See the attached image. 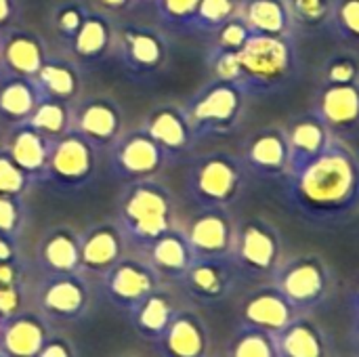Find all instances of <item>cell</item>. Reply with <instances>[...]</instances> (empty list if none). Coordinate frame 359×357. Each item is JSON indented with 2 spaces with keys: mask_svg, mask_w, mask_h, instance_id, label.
Here are the masks:
<instances>
[{
  "mask_svg": "<svg viewBox=\"0 0 359 357\" xmlns=\"http://www.w3.org/2000/svg\"><path fill=\"white\" fill-rule=\"evenodd\" d=\"M284 179L288 206L318 227L347 223L359 213V156L343 139L332 137L322 154Z\"/></svg>",
  "mask_w": 359,
  "mask_h": 357,
  "instance_id": "6da1fadb",
  "label": "cell"
},
{
  "mask_svg": "<svg viewBox=\"0 0 359 357\" xmlns=\"http://www.w3.org/2000/svg\"><path fill=\"white\" fill-rule=\"evenodd\" d=\"M238 84L246 95H267L288 84L299 72L292 36L252 34L238 50Z\"/></svg>",
  "mask_w": 359,
  "mask_h": 357,
  "instance_id": "7a4b0ae2",
  "label": "cell"
},
{
  "mask_svg": "<svg viewBox=\"0 0 359 357\" xmlns=\"http://www.w3.org/2000/svg\"><path fill=\"white\" fill-rule=\"evenodd\" d=\"M271 284L301 316H311L322 309L337 292L334 269L316 252L297 255L282 261L271 278Z\"/></svg>",
  "mask_w": 359,
  "mask_h": 357,
  "instance_id": "3957f363",
  "label": "cell"
},
{
  "mask_svg": "<svg viewBox=\"0 0 359 357\" xmlns=\"http://www.w3.org/2000/svg\"><path fill=\"white\" fill-rule=\"evenodd\" d=\"M231 261L246 280L273 278L282 263V236L265 219H248L236 229Z\"/></svg>",
  "mask_w": 359,
  "mask_h": 357,
  "instance_id": "277c9868",
  "label": "cell"
},
{
  "mask_svg": "<svg viewBox=\"0 0 359 357\" xmlns=\"http://www.w3.org/2000/svg\"><path fill=\"white\" fill-rule=\"evenodd\" d=\"M126 234L141 246H151L170 229V200L160 185H137L122 204Z\"/></svg>",
  "mask_w": 359,
  "mask_h": 357,
  "instance_id": "5b68a950",
  "label": "cell"
},
{
  "mask_svg": "<svg viewBox=\"0 0 359 357\" xmlns=\"http://www.w3.org/2000/svg\"><path fill=\"white\" fill-rule=\"evenodd\" d=\"M191 185L198 200L208 208H223L231 204L242 191L244 166L240 160L227 154H210L198 162Z\"/></svg>",
  "mask_w": 359,
  "mask_h": 357,
  "instance_id": "8992f818",
  "label": "cell"
},
{
  "mask_svg": "<svg viewBox=\"0 0 359 357\" xmlns=\"http://www.w3.org/2000/svg\"><path fill=\"white\" fill-rule=\"evenodd\" d=\"M38 311L53 324L78 322L90 309V286L78 274L50 276L36 295Z\"/></svg>",
  "mask_w": 359,
  "mask_h": 357,
  "instance_id": "52a82bcc",
  "label": "cell"
},
{
  "mask_svg": "<svg viewBox=\"0 0 359 357\" xmlns=\"http://www.w3.org/2000/svg\"><path fill=\"white\" fill-rule=\"evenodd\" d=\"M244 88L236 82L217 80L189 107V122L198 130H229L244 107Z\"/></svg>",
  "mask_w": 359,
  "mask_h": 357,
  "instance_id": "ba28073f",
  "label": "cell"
},
{
  "mask_svg": "<svg viewBox=\"0 0 359 357\" xmlns=\"http://www.w3.org/2000/svg\"><path fill=\"white\" fill-rule=\"evenodd\" d=\"M337 139H355L359 135V82L320 84L311 109Z\"/></svg>",
  "mask_w": 359,
  "mask_h": 357,
  "instance_id": "9c48e42d",
  "label": "cell"
},
{
  "mask_svg": "<svg viewBox=\"0 0 359 357\" xmlns=\"http://www.w3.org/2000/svg\"><path fill=\"white\" fill-rule=\"evenodd\" d=\"M158 271L141 261H118L103 276V290L111 305L130 314L141 301L158 290Z\"/></svg>",
  "mask_w": 359,
  "mask_h": 357,
  "instance_id": "30bf717a",
  "label": "cell"
},
{
  "mask_svg": "<svg viewBox=\"0 0 359 357\" xmlns=\"http://www.w3.org/2000/svg\"><path fill=\"white\" fill-rule=\"evenodd\" d=\"M240 274L231 261L227 259H196L189 269L181 276V284L185 292L202 305H215L225 301L236 284Z\"/></svg>",
  "mask_w": 359,
  "mask_h": 357,
  "instance_id": "8fae6325",
  "label": "cell"
},
{
  "mask_svg": "<svg viewBox=\"0 0 359 357\" xmlns=\"http://www.w3.org/2000/svg\"><path fill=\"white\" fill-rule=\"evenodd\" d=\"M297 316L301 314H297V309L286 301V297L273 284L248 292L238 309L240 326L259 328L271 335L286 328Z\"/></svg>",
  "mask_w": 359,
  "mask_h": 357,
  "instance_id": "7c38bea8",
  "label": "cell"
},
{
  "mask_svg": "<svg viewBox=\"0 0 359 357\" xmlns=\"http://www.w3.org/2000/svg\"><path fill=\"white\" fill-rule=\"evenodd\" d=\"M154 345L160 357H208L210 332L198 314L177 309L164 335Z\"/></svg>",
  "mask_w": 359,
  "mask_h": 357,
  "instance_id": "4fadbf2b",
  "label": "cell"
},
{
  "mask_svg": "<svg viewBox=\"0 0 359 357\" xmlns=\"http://www.w3.org/2000/svg\"><path fill=\"white\" fill-rule=\"evenodd\" d=\"M185 238L196 259H227L233 250L236 227L223 208H208L191 221Z\"/></svg>",
  "mask_w": 359,
  "mask_h": 357,
  "instance_id": "5bb4252c",
  "label": "cell"
},
{
  "mask_svg": "<svg viewBox=\"0 0 359 357\" xmlns=\"http://www.w3.org/2000/svg\"><path fill=\"white\" fill-rule=\"evenodd\" d=\"M53 337V322L40 311H21L0 328V356L36 357Z\"/></svg>",
  "mask_w": 359,
  "mask_h": 357,
  "instance_id": "9a60e30c",
  "label": "cell"
},
{
  "mask_svg": "<svg viewBox=\"0 0 359 357\" xmlns=\"http://www.w3.org/2000/svg\"><path fill=\"white\" fill-rule=\"evenodd\" d=\"M278 357H334V341L311 316H297L273 335Z\"/></svg>",
  "mask_w": 359,
  "mask_h": 357,
  "instance_id": "2e32d148",
  "label": "cell"
},
{
  "mask_svg": "<svg viewBox=\"0 0 359 357\" xmlns=\"http://www.w3.org/2000/svg\"><path fill=\"white\" fill-rule=\"evenodd\" d=\"M48 175L63 185H80L93 173V147L84 135L59 137L48 151Z\"/></svg>",
  "mask_w": 359,
  "mask_h": 357,
  "instance_id": "e0dca14e",
  "label": "cell"
},
{
  "mask_svg": "<svg viewBox=\"0 0 359 357\" xmlns=\"http://www.w3.org/2000/svg\"><path fill=\"white\" fill-rule=\"evenodd\" d=\"M290 151L282 128H265L246 147V166L263 179H282L288 173Z\"/></svg>",
  "mask_w": 359,
  "mask_h": 357,
  "instance_id": "ac0fdd59",
  "label": "cell"
},
{
  "mask_svg": "<svg viewBox=\"0 0 359 357\" xmlns=\"http://www.w3.org/2000/svg\"><path fill=\"white\" fill-rule=\"evenodd\" d=\"M284 133H286L288 151H290L288 170H294V168L307 164L318 154H322L326 149V145L332 141L330 130L324 126V122L313 112L299 116Z\"/></svg>",
  "mask_w": 359,
  "mask_h": 357,
  "instance_id": "d6986e66",
  "label": "cell"
},
{
  "mask_svg": "<svg viewBox=\"0 0 359 357\" xmlns=\"http://www.w3.org/2000/svg\"><path fill=\"white\" fill-rule=\"evenodd\" d=\"M122 236L118 229L103 225L93 229L80 242V269L90 276H105L122 259Z\"/></svg>",
  "mask_w": 359,
  "mask_h": 357,
  "instance_id": "ffe728a7",
  "label": "cell"
},
{
  "mask_svg": "<svg viewBox=\"0 0 359 357\" xmlns=\"http://www.w3.org/2000/svg\"><path fill=\"white\" fill-rule=\"evenodd\" d=\"M164 149L147 135V133H133L124 137L114 154L118 170L130 177H143L156 173L162 164Z\"/></svg>",
  "mask_w": 359,
  "mask_h": 357,
  "instance_id": "44dd1931",
  "label": "cell"
},
{
  "mask_svg": "<svg viewBox=\"0 0 359 357\" xmlns=\"http://www.w3.org/2000/svg\"><path fill=\"white\" fill-rule=\"evenodd\" d=\"M0 57L15 76L23 78H36L46 63L42 42L27 32H11L0 42Z\"/></svg>",
  "mask_w": 359,
  "mask_h": 357,
  "instance_id": "7402d4cb",
  "label": "cell"
},
{
  "mask_svg": "<svg viewBox=\"0 0 359 357\" xmlns=\"http://www.w3.org/2000/svg\"><path fill=\"white\" fill-rule=\"evenodd\" d=\"M240 15L252 34L292 36L294 32L286 0H242Z\"/></svg>",
  "mask_w": 359,
  "mask_h": 357,
  "instance_id": "603a6c76",
  "label": "cell"
},
{
  "mask_svg": "<svg viewBox=\"0 0 359 357\" xmlns=\"http://www.w3.org/2000/svg\"><path fill=\"white\" fill-rule=\"evenodd\" d=\"M149 265L158 271V276H168L175 280H181V276L196 261L187 238L172 229H168L149 246Z\"/></svg>",
  "mask_w": 359,
  "mask_h": 357,
  "instance_id": "cb8c5ba5",
  "label": "cell"
},
{
  "mask_svg": "<svg viewBox=\"0 0 359 357\" xmlns=\"http://www.w3.org/2000/svg\"><path fill=\"white\" fill-rule=\"evenodd\" d=\"M175 314H177L175 303L166 295H162V292L156 290L145 301H141L128 314V318H130V324H133L135 332L141 339L156 343L164 335V330L170 324V320H172Z\"/></svg>",
  "mask_w": 359,
  "mask_h": 357,
  "instance_id": "d4e9b609",
  "label": "cell"
},
{
  "mask_svg": "<svg viewBox=\"0 0 359 357\" xmlns=\"http://www.w3.org/2000/svg\"><path fill=\"white\" fill-rule=\"evenodd\" d=\"M194 126L185 114L175 107H160L147 124V135L164 151H183L191 143Z\"/></svg>",
  "mask_w": 359,
  "mask_h": 357,
  "instance_id": "484cf974",
  "label": "cell"
},
{
  "mask_svg": "<svg viewBox=\"0 0 359 357\" xmlns=\"http://www.w3.org/2000/svg\"><path fill=\"white\" fill-rule=\"evenodd\" d=\"M48 151H50V145L46 143V137L27 124L15 130L6 154L25 175H36V173L46 170Z\"/></svg>",
  "mask_w": 359,
  "mask_h": 357,
  "instance_id": "4316f807",
  "label": "cell"
},
{
  "mask_svg": "<svg viewBox=\"0 0 359 357\" xmlns=\"http://www.w3.org/2000/svg\"><path fill=\"white\" fill-rule=\"evenodd\" d=\"M42 267L50 276L80 271V242L69 231H53L40 246Z\"/></svg>",
  "mask_w": 359,
  "mask_h": 357,
  "instance_id": "83f0119b",
  "label": "cell"
},
{
  "mask_svg": "<svg viewBox=\"0 0 359 357\" xmlns=\"http://www.w3.org/2000/svg\"><path fill=\"white\" fill-rule=\"evenodd\" d=\"M42 99L34 78L17 76L0 88V114L11 122L27 120Z\"/></svg>",
  "mask_w": 359,
  "mask_h": 357,
  "instance_id": "f1b7e54d",
  "label": "cell"
},
{
  "mask_svg": "<svg viewBox=\"0 0 359 357\" xmlns=\"http://www.w3.org/2000/svg\"><path fill=\"white\" fill-rule=\"evenodd\" d=\"M120 130L118 107L105 99L90 101L80 114V133L88 141H111Z\"/></svg>",
  "mask_w": 359,
  "mask_h": 357,
  "instance_id": "f546056e",
  "label": "cell"
},
{
  "mask_svg": "<svg viewBox=\"0 0 359 357\" xmlns=\"http://www.w3.org/2000/svg\"><path fill=\"white\" fill-rule=\"evenodd\" d=\"M164 48L160 40L145 29L124 32V57L137 69H154L162 61Z\"/></svg>",
  "mask_w": 359,
  "mask_h": 357,
  "instance_id": "4dcf8cb0",
  "label": "cell"
},
{
  "mask_svg": "<svg viewBox=\"0 0 359 357\" xmlns=\"http://www.w3.org/2000/svg\"><path fill=\"white\" fill-rule=\"evenodd\" d=\"M294 29L305 34L328 32L334 0H286Z\"/></svg>",
  "mask_w": 359,
  "mask_h": 357,
  "instance_id": "1f68e13d",
  "label": "cell"
},
{
  "mask_svg": "<svg viewBox=\"0 0 359 357\" xmlns=\"http://www.w3.org/2000/svg\"><path fill=\"white\" fill-rule=\"evenodd\" d=\"M227 357H278L276 337L259 328L238 326L227 345Z\"/></svg>",
  "mask_w": 359,
  "mask_h": 357,
  "instance_id": "d6a6232c",
  "label": "cell"
},
{
  "mask_svg": "<svg viewBox=\"0 0 359 357\" xmlns=\"http://www.w3.org/2000/svg\"><path fill=\"white\" fill-rule=\"evenodd\" d=\"M74 50L80 57L95 59L99 57L109 44V25L99 15H88L82 19L78 32L74 34Z\"/></svg>",
  "mask_w": 359,
  "mask_h": 357,
  "instance_id": "836d02e7",
  "label": "cell"
},
{
  "mask_svg": "<svg viewBox=\"0 0 359 357\" xmlns=\"http://www.w3.org/2000/svg\"><path fill=\"white\" fill-rule=\"evenodd\" d=\"M34 82H36L38 90L42 93V97L65 101L67 97H72L76 93V76L67 65L44 63L42 69L38 72V76L34 78Z\"/></svg>",
  "mask_w": 359,
  "mask_h": 357,
  "instance_id": "e575fe53",
  "label": "cell"
},
{
  "mask_svg": "<svg viewBox=\"0 0 359 357\" xmlns=\"http://www.w3.org/2000/svg\"><path fill=\"white\" fill-rule=\"evenodd\" d=\"M29 126L36 128L38 133H42L46 139L59 137L67 126V109H65L63 101L44 97L36 105L34 114L29 116Z\"/></svg>",
  "mask_w": 359,
  "mask_h": 357,
  "instance_id": "d590c367",
  "label": "cell"
},
{
  "mask_svg": "<svg viewBox=\"0 0 359 357\" xmlns=\"http://www.w3.org/2000/svg\"><path fill=\"white\" fill-rule=\"evenodd\" d=\"M328 32L347 44H359V0H334Z\"/></svg>",
  "mask_w": 359,
  "mask_h": 357,
  "instance_id": "8d00e7d4",
  "label": "cell"
},
{
  "mask_svg": "<svg viewBox=\"0 0 359 357\" xmlns=\"http://www.w3.org/2000/svg\"><path fill=\"white\" fill-rule=\"evenodd\" d=\"M359 82V61L351 53L330 55L320 65V84H349Z\"/></svg>",
  "mask_w": 359,
  "mask_h": 357,
  "instance_id": "74e56055",
  "label": "cell"
},
{
  "mask_svg": "<svg viewBox=\"0 0 359 357\" xmlns=\"http://www.w3.org/2000/svg\"><path fill=\"white\" fill-rule=\"evenodd\" d=\"M242 0H200L194 21L202 29H219L225 21L240 15Z\"/></svg>",
  "mask_w": 359,
  "mask_h": 357,
  "instance_id": "f35d334b",
  "label": "cell"
},
{
  "mask_svg": "<svg viewBox=\"0 0 359 357\" xmlns=\"http://www.w3.org/2000/svg\"><path fill=\"white\" fill-rule=\"evenodd\" d=\"M217 32H219V36H217V50H231V53H238L246 44V40L252 36V29L242 19V15L231 17Z\"/></svg>",
  "mask_w": 359,
  "mask_h": 357,
  "instance_id": "ab89813d",
  "label": "cell"
},
{
  "mask_svg": "<svg viewBox=\"0 0 359 357\" xmlns=\"http://www.w3.org/2000/svg\"><path fill=\"white\" fill-rule=\"evenodd\" d=\"M25 189V173L8 154H0V194L17 198Z\"/></svg>",
  "mask_w": 359,
  "mask_h": 357,
  "instance_id": "60d3db41",
  "label": "cell"
},
{
  "mask_svg": "<svg viewBox=\"0 0 359 357\" xmlns=\"http://www.w3.org/2000/svg\"><path fill=\"white\" fill-rule=\"evenodd\" d=\"M21 311H23V288L0 286V320L6 322Z\"/></svg>",
  "mask_w": 359,
  "mask_h": 357,
  "instance_id": "b9f144b4",
  "label": "cell"
},
{
  "mask_svg": "<svg viewBox=\"0 0 359 357\" xmlns=\"http://www.w3.org/2000/svg\"><path fill=\"white\" fill-rule=\"evenodd\" d=\"M21 223V208L15 198L0 194V234L15 236Z\"/></svg>",
  "mask_w": 359,
  "mask_h": 357,
  "instance_id": "7bdbcfd3",
  "label": "cell"
},
{
  "mask_svg": "<svg viewBox=\"0 0 359 357\" xmlns=\"http://www.w3.org/2000/svg\"><path fill=\"white\" fill-rule=\"evenodd\" d=\"M200 0H160L164 17L170 21H194Z\"/></svg>",
  "mask_w": 359,
  "mask_h": 357,
  "instance_id": "ee69618b",
  "label": "cell"
},
{
  "mask_svg": "<svg viewBox=\"0 0 359 357\" xmlns=\"http://www.w3.org/2000/svg\"><path fill=\"white\" fill-rule=\"evenodd\" d=\"M215 72L219 80L236 82L240 78V63H238V53L231 50H217L215 55Z\"/></svg>",
  "mask_w": 359,
  "mask_h": 357,
  "instance_id": "f6af8a7d",
  "label": "cell"
},
{
  "mask_svg": "<svg viewBox=\"0 0 359 357\" xmlns=\"http://www.w3.org/2000/svg\"><path fill=\"white\" fill-rule=\"evenodd\" d=\"M36 357H76V349L69 341L53 335Z\"/></svg>",
  "mask_w": 359,
  "mask_h": 357,
  "instance_id": "bcb514c9",
  "label": "cell"
},
{
  "mask_svg": "<svg viewBox=\"0 0 359 357\" xmlns=\"http://www.w3.org/2000/svg\"><path fill=\"white\" fill-rule=\"evenodd\" d=\"M82 19H84V17H82L76 8L67 6V8H63V11L57 15V29H59L63 36L74 38V34L78 32V27H80Z\"/></svg>",
  "mask_w": 359,
  "mask_h": 357,
  "instance_id": "7dc6e473",
  "label": "cell"
},
{
  "mask_svg": "<svg viewBox=\"0 0 359 357\" xmlns=\"http://www.w3.org/2000/svg\"><path fill=\"white\" fill-rule=\"evenodd\" d=\"M0 286H21V271L17 261L0 263Z\"/></svg>",
  "mask_w": 359,
  "mask_h": 357,
  "instance_id": "c3c4849f",
  "label": "cell"
},
{
  "mask_svg": "<svg viewBox=\"0 0 359 357\" xmlns=\"http://www.w3.org/2000/svg\"><path fill=\"white\" fill-rule=\"evenodd\" d=\"M6 261H17V250H15L13 236L0 234V263H6Z\"/></svg>",
  "mask_w": 359,
  "mask_h": 357,
  "instance_id": "681fc988",
  "label": "cell"
},
{
  "mask_svg": "<svg viewBox=\"0 0 359 357\" xmlns=\"http://www.w3.org/2000/svg\"><path fill=\"white\" fill-rule=\"evenodd\" d=\"M347 309L351 318H359V276L353 280L349 292H347Z\"/></svg>",
  "mask_w": 359,
  "mask_h": 357,
  "instance_id": "f907efd6",
  "label": "cell"
},
{
  "mask_svg": "<svg viewBox=\"0 0 359 357\" xmlns=\"http://www.w3.org/2000/svg\"><path fill=\"white\" fill-rule=\"evenodd\" d=\"M15 0H0V23H4L13 13Z\"/></svg>",
  "mask_w": 359,
  "mask_h": 357,
  "instance_id": "816d5d0a",
  "label": "cell"
},
{
  "mask_svg": "<svg viewBox=\"0 0 359 357\" xmlns=\"http://www.w3.org/2000/svg\"><path fill=\"white\" fill-rule=\"evenodd\" d=\"M351 339H353V345L359 351V318H351Z\"/></svg>",
  "mask_w": 359,
  "mask_h": 357,
  "instance_id": "f5cc1de1",
  "label": "cell"
},
{
  "mask_svg": "<svg viewBox=\"0 0 359 357\" xmlns=\"http://www.w3.org/2000/svg\"><path fill=\"white\" fill-rule=\"evenodd\" d=\"M101 4H105V6H109V8H120V6H124L128 0H99Z\"/></svg>",
  "mask_w": 359,
  "mask_h": 357,
  "instance_id": "db71d44e",
  "label": "cell"
},
{
  "mask_svg": "<svg viewBox=\"0 0 359 357\" xmlns=\"http://www.w3.org/2000/svg\"><path fill=\"white\" fill-rule=\"evenodd\" d=\"M2 324H4V322H2V320H0V328H2Z\"/></svg>",
  "mask_w": 359,
  "mask_h": 357,
  "instance_id": "11a10c76",
  "label": "cell"
},
{
  "mask_svg": "<svg viewBox=\"0 0 359 357\" xmlns=\"http://www.w3.org/2000/svg\"><path fill=\"white\" fill-rule=\"evenodd\" d=\"M0 61H2V57H0Z\"/></svg>",
  "mask_w": 359,
  "mask_h": 357,
  "instance_id": "9f6ffc18",
  "label": "cell"
},
{
  "mask_svg": "<svg viewBox=\"0 0 359 357\" xmlns=\"http://www.w3.org/2000/svg\"><path fill=\"white\" fill-rule=\"evenodd\" d=\"M0 357H2V356H0Z\"/></svg>",
  "mask_w": 359,
  "mask_h": 357,
  "instance_id": "6f0895ef",
  "label": "cell"
}]
</instances>
